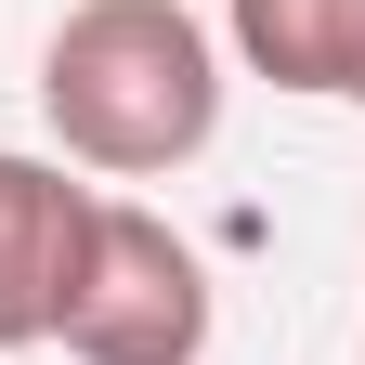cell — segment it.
Listing matches in <instances>:
<instances>
[{
    "label": "cell",
    "instance_id": "6da1fadb",
    "mask_svg": "<svg viewBox=\"0 0 365 365\" xmlns=\"http://www.w3.org/2000/svg\"><path fill=\"white\" fill-rule=\"evenodd\" d=\"M39 118L105 182L196 170L209 130H222V39L182 0H78L39 39Z\"/></svg>",
    "mask_w": 365,
    "mask_h": 365
},
{
    "label": "cell",
    "instance_id": "7a4b0ae2",
    "mask_svg": "<svg viewBox=\"0 0 365 365\" xmlns=\"http://www.w3.org/2000/svg\"><path fill=\"white\" fill-rule=\"evenodd\" d=\"M78 365H196L209 352V261L170 235L157 209L105 196L91 209V261H78V300L53 327Z\"/></svg>",
    "mask_w": 365,
    "mask_h": 365
},
{
    "label": "cell",
    "instance_id": "3957f363",
    "mask_svg": "<svg viewBox=\"0 0 365 365\" xmlns=\"http://www.w3.org/2000/svg\"><path fill=\"white\" fill-rule=\"evenodd\" d=\"M91 182H66V157H26L0 144V352H39L78 300V261H91Z\"/></svg>",
    "mask_w": 365,
    "mask_h": 365
},
{
    "label": "cell",
    "instance_id": "277c9868",
    "mask_svg": "<svg viewBox=\"0 0 365 365\" xmlns=\"http://www.w3.org/2000/svg\"><path fill=\"white\" fill-rule=\"evenodd\" d=\"M248 78L313 91V105H365V0H222Z\"/></svg>",
    "mask_w": 365,
    "mask_h": 365
}]
</instances>
